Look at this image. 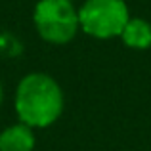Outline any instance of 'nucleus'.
<instances>
[{"label": "nucleus", "instance_id": "nucleus-7", "mask_svg": "<svg viewBox=\"0 0 151 151\" xmlns=\"http://www.w3.org/2000/svg\"><path fill=\"white\" fill-rule=\"evenodd\" d=\"M69 2H73V0H69Z\"/></svg>", "mask_w": 151, "mask_h": 151}, {"label": "nucleus", "instance_id": "nucleus-6", "mask_svg": "<svg viewBox=\"0 0 151 151\" xmlns=\"http://www.w3.org/2000/svg\"><path fill=\"white\" fill-rule=\"evenodd\" d=\"M2 98H4V90H2V82H0V105H2Z\"/></svg>", "mask_w": 151, "mask_h": 151}, {"label": "nucleus", "instance_id": "nucleus-5", "mask_svg": "<svg viewBox=\"0 0 151 151\" xmlns=\"http://www.w3.org/2000/svg\"><path fill=\"white\" fill-rule=\"evenodd\" d=\"M121 38L128 48L145 50L151 46V25L145 19L130 17L121 33Z\"/></svg>", "mask_w": 151, "mask_h": 151}, {"label": "nucleus", "instance_id": "nucleus-4", "mask_svg": "<svg viewBox=\"0 0 151 151\" xmlns=\"http://www.w3.org/2000/svg\"><path fill=\"white\" fill-rule=\"evenodd\" d=\"M35 134L33 128L23 122L12 124L0 132V151H33Z\"/></svg>", "mask_w": 151, "mask_h": 151}, {"label": "nucleus", "instance_id": "nucleus-3", "mask_svg": "<svg viewBox=\"0 0 151 151\" xmlns=\"http://www.w3.org/2000/svg\"><path fill=\"white\" fill-rule=\"evenodd\" d=\"M130 14L124 0H86L78 10V23L94 38L121 37Z\"/></svg>", "mask_w": 151, "mask_h": 151}, {"label": "nucleus", "instance_id": "nucleus-2", "mask_svg": "<svg viewBox=\"0 0 151 151\" xmlns=\"http://www.w3.org/2000/svg\"><path fill=\"white\" fill-rule=\"evenodd\" d=\"M33 21L40 38L50 44H67L81 29L78 10L69 0H38Z\"/></svg>", "mask_w": 151, "mask_h": 151}, {"label": "nucleus", "instance_id": "nucleus-1", "mask_svg": "<svg viewBox=\"0 0 151 151\" xmlns=\"http://www.w3.org/2000/svg\"><path fill=\"white\" fill-rule=\"evenodd\" d=\"M63 111V92L46 73H31L23 77L15 90V113L23 124L31 128H46L54 124Z\"/></svg>", "mask_w": 151, "mask_h": 151}]
</instances>
